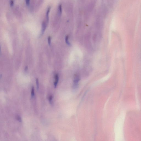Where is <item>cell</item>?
<instances>
[{"instance_id": "cell-6", "label": "cell", "mask_w": 141, "mask_h": 141, "mask_svg": "<svg viewBox=\"0 0 141 141\" xmlns=\"http://www.w3.org/2000/svg\"><path fill=\"white\" fill-rule=\"evenodd\" d=\"M65 41L66 43H67L68 45L69 46L70 45V43H69V41H68V36H67L66 37Z\"/></svg>"}, {"instance_id": "cell-8", "label": "cell", "mask_w": 141, "mask_h": 141, "mask_svg": "<svg viewBox=\"0 0 141 141\" xmlns=\"http://www.w3.org/2000/svg\"><path fill=\"white\" fill-rule=\"evenodd\" d=\"M36 84H37V88L38 90L39 89V82L38 79L37 78L36 80Z\"/></svg>"}, {"instance_id": "cell-3", "label": "cell", "mask_w": 141, "mask_h": 141, "mask_svg": "<svg viewBox=\"0 0 141 141\" xmlns=\"http://www.w3.org/2000/svg\"><path fill=\"white\" fill-rule=\"evenodd\" d=\"M51 9V7H49L48 8L47 10L46 13V22H47V24H48L49 20V14H50V10Z\"/></svg>"}, {"instance_id": "cell-2", "label": "cell", "mask_w": 141, "mask_h": 141, "mask_svg": "<svg viewBox=\"0 0 141 141\" xmlns=\"http://www.w3.org/2000/svg\"><path fill=\"white\" fill-rule=\"evenodd\" d=\"M47 24L46 21H44L42 22V34H43L45 31L47 25Z\"/></svg>"}, {"instance_id": "cell-4", "label": "cell", "mask_w": 141, "mask_h": 141, "mask_svg": "<svg viewBox=\"0 0 141 141\" xmlns=\"http://www.w3.org/2000/svg\"><path fill=\"white\" fill-rule=\"evenodd\" d=\"M55 81L54 83V85L55 88H56L59 80V76L58 75L56 74L55 76Z\"/></svg>"}, {"instance_id": "cell-9", "label": "cell", "mask_w": 141, "mask_h": 141, "mask_svg": "<svg viewBox=\"0 0 141 141\" xmlns=\"http://www.w3.org/2000/svg\"><path fill=\"white\" fill-rule=\"evenodd\" d=\"M53 99V96L52 95H50L49 98V101L50 103H52V100Z\"/></svg>"}, {"instance_id": "cell-12", "label": "cell", "mask_w": 141, "mask_h": 141, "mask_svg": "<svg viewBox=\"0 0 141 141\" xmlns=\"http://www.w3.org/2000/svg\"><path fill=\"white\" fill-rule=\"evenodd\" d=\"M14 4V1L12 0H11L10 1V5L11 7H12L13 6Z\"/></svg>"}, {"instance_id": "cell-7", "label": "cell", "mask_w": 141, "mask_h": 141, "mask_svg": "<svg viewBox=\"0 0 141 141\" xmlns=\"http://www.w3.org/2000/svg\"><path fill=\"white\" fill-rule=\"evenodd\" d=\"M35 96V93H34V88L33 87L32 88V91L31 92V96L32 97H34Z\"/></svg>"}, {"instance_id": "cell-1", "label": "cell", "mask_w": 141, "mask_h": 141, "mask_svg": "<svg viewBox=\"0 0 141 141\" xmlns=\"http://www.w3.org/2000/svg\"><path fill=\"white\" fill-rule=\"evenodd\" d=\"M80 80V78L78 76L76 75L75 77L73 85L74 89H76L77 87L78 86V83Z\"/></svg>"}, {"instance_id": "cell-13", "label": "cell", "mask_w": 141, "mask_h": 141, "mask_svg": "<svg viewBox=\"0 0 141 141\" xmlns=\"http://www.w3.org/2000/svg\"><path fill=\"white\" fill-rule=\"evenodd\" d=\"M16 118L17 120H18L20 122L22 121V120H21V119L20 117L17 116Z\"/></svg>"}, {"instance_id": "cell-11", "label": "cell", "mask_w": 141, "mask_h": 141, "mask_svg": "<svg viewBox=\"0 0 141 141\" xmlns=\"http://www.w3.org/2000/svg\"><path fill=\"white\" fill-rule=\"evenodd\" d=\"M30 0H25L26 4L27 6H28L30 5Z\"/></svg>"}, {"instance_id": "cell-10", "label": "cell", "mask_w": 141, "mask_h": 141, "mask_svg": "<svg viewBox=\"0 0 141 141\" xmlns=\"http://www.w3.org/2000/svg\"><path fill=\"white\" fill-rule=\"evenodd\" d=\"M48 44L49 45H50L51 43V38L50 37H49L48 38Z\"/></svg>"}, {"instance_id": "cell-5", "label": "cell", "mask_w": 141, "mask_h": 141, "mask_svg": "<svg viewBox=\"0 0 141 141\" xmlns=\"http://www.w3.org/2000/svg\"><path fill=\"white\" fill-rule=\"evenodd\" d=\"M62 11V7L61 5H59L58 7V14L59 15H60L61 14Z\"/></svg>"}]
</instances>
